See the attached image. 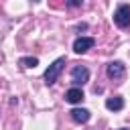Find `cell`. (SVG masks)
Segmentation results:
<instances>
[{"instance_id": "11", "label": "cell", "mask_w": 130, "mask_h": 130, "mask_svg": "<svg viewBox=\"0 0 130 130\" xmlns=\"http://www.w3.org/2000/svg\"><path fill=\"white\" fill-rule=\"evenodd\" d=\"M120 130H126V128H120Z\"/></svg>"}, {"instance_id": "1", "label": "cell", "mask_w": 130, "mask_h": 130, "mask_svg": "<svg viewBox=\"0 0 130 130\" xmlns=\"http://www.w3.org/2000/svg\"><path fill=\"white\" fill-rule=\"evenodd\" d=\"M63 67H65V57L55 59V61L47 67V71H45V83H47V85H53V83L57 81V77L61 75Z\"/></svg>"}, {"instance_id": "6", "label": "cell", "mask_w": 130, "mask_h": 130, "mask_svg": "<svg viewBox=\"0 0 130 130\" xmlns=\"http://www.w3.org/2000/svg\"><path fill=\"white\" fill-rule=\"evenodd\" d=\"M69 116H71V120H73V122H77V124H85V122H89L91 112H89V110H85V108H73V110L69 112Z\"/></svg>"}, {"instance_id": "4", "label": "cell", "mask_w": 130, "mask_h": 130, "mask_svg": "<svg viewBox=\"0 0 130 130\" xmlns=\"http://www.w3.org/2000/svg\"><path fill=\"white\" fill-rule=\"evenodd\" d=\"M71 81H73L77 87L83 85V83H87V81H89V69L83 67V65H75V67L71 69Z\"/></svg>"}, {"instance_id": "9", "label": "cell", "mask_w": 130, "mask_h": 130, "mask_svg": "<svg viewBox=\"0 0 130 130\" xmlns=\"http://www.w3.org/2000/svg\"><path fill=\"white\" fill-rule=\"evenodd\" d=\"M22 67H37L39 65V59L37 57H20V61H18Z\"/></svg>"}, {"instance_id": "7", "label": "cell", "mask_w": 130, "mask_h": 130, "mask_svg": "<svg viewBox=\"0 0 130 130\" xmlns=\"http://www.w3.org/2000/svg\"><path fill=\"white\" fill-rule=\"evenodd\" d=\"M65 102H69V104H81L83 102V91H81V87H71V89H67L65 91Z\"/></svg>"}, {"instance_id": "2", "label": "cell", "mask_w": 130, "mask_h": 130, "mask_svg": "<svg viewBox=\"0 0 130 130\" xmlns=\"http://www.w3.org/2000/svg\"><path fill=\"white\" fill-rule=\"evenodd\" d=\"M114 22L120 28H128L130 26V4H120L114 12Z\"/></svg>"}, {"instance_id": "8", "label": "cell", "mask_w": 130, "mask_h": 130, "mask_svg": "<svg viewBox=\"0 0 130 130\" xmlns=\"http://www.w3.org/2000/svg\"><path fill=\"white\" fill-rule=\"evenodd\" d=\"M106 108L112 110V112H120V110L124 108V100H122L120 95H116V98H108V100H106Z\"/></svg>"}, {"instance_id": "3", "label": "cell", "mask_w": 130, "mask_h": 130, "mask_svg": "<svg viewBox=\"0 0 130 130\" xmlns=\"http://www.w3.org/2000/svg\"><path fill=\"white\" fill-rule=\"evenodd\" d=\"M124 73H126V65H124L122 61H112V63L106 65V75H108L110 79H114V81L122 79Z\"/></svg>"}, {"instance_id": "5", "label": "cell", "mask_w": 130, "mask_h": 130, "mask_svg": "<svg viewBox=\"0 0 130 130\" xmlns=\"http://www.w3.org/2000/svg\"><path fill=\"white\" fill-rule=\"evenodd\" d=\"M93 45H95L93 37H79V39L73 41V51L77 55H81V53H87L89 49H93Z\"/></svg>"}, {"instance_id": "10", "label": "cell", "mask_w": 130, "mask_h": 130, "mask_svg": "<svg viewBox=\"0 0 130 130\" xmlns=\"http://www.w3.org/2000/svg\"><path fill=\"white\" fill-rule=\"evenodd\" d=\"M83 4V0H67V6L69 8H79Z\"/></svg>"}]
</instances>
